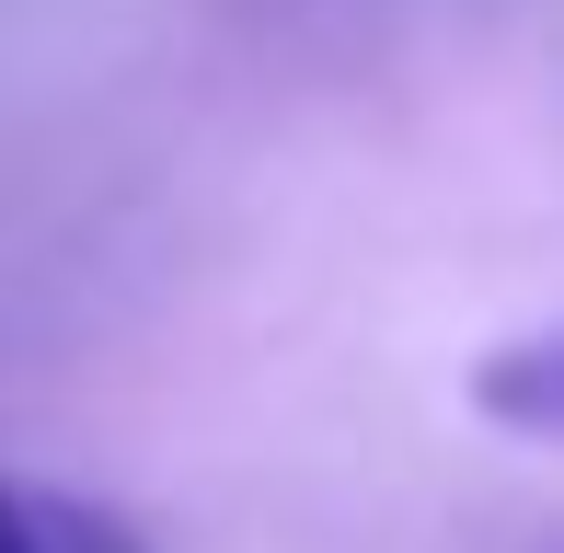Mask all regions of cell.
<instances>
[{
  "label": "cell",
  "instance_id": "cell-1",
  "mask_svg": "<svg viewBox=\"0 0 564 553\" xmlns=\"http://www.w3.org/2000/svg\"><path fill=\"white\" fill-rule=\"evenodd\" d=\"M473 415L507 438H553L564 449V323L553 335H507L496 358H473Z\"/></svg>",
  "mask_w": 564,
  "mask_h": 553
},
{
  "label": "cell",
  "instance_id": "cell-2",
  "mask_svg": "<svg viewBox=\"0 0 564 553\" xmlns=\"http://www.w3.org/2000/svg\"><path fill=\"white\" fill-rule=\"evenodd\" d=\"M0 553H139L116 508H93V496H58V485H12L0 473Z\"/></svg>",
  "mask_w": 564,
  "mask_h": 553
}]
</instances>
